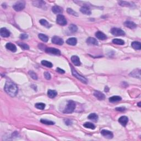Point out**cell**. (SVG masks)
<instances>
[{
    "label": "cell",
    "mask_w": 141,
    "mask_h": 141,
    "mask_svg": "<svg viewBox=\"0 0 141 141\" xmlns=\"http://www.w3.org/2000/svg\"><path fill=\"white\" fill-rule=\"evenodd\" d=\"M138 105L139 107H141V102H138Z\"/></svg>",
    "instance_id": "45"
},
{
    "label": "cell",
    "mask_w": 141,
    "mask_h": 141,
    "mask_svg": "<svg viewBox=\"0 0 141 141\" xmlns=\"http://www.w3.org/2000/svg\"><path fill=\"white\" fill-rule=\"evenodd\" d=\"M28 38V35L26 34H22L20 36V38L21 39H26Z\"/></svg>",
    "instance_id": "41"
},
{
    "label": "cell",
    "mask_w": 141,
    "mask_h": 141,
    "mask_svg": "<svg viewBox=\"0 0 141 141\" xmlns=\"http://www.w3.org/2000/svg\"><path fill=\"white\" fill-rule=\"evenodd\" d=\"M40 122L42 123L45 125H53L55 124V122L53 121H50V120H48L46 119H41L40 120Z\"/></svg>",
    "instance_id": "33"
},
{
    "label": "cell",
    "mask_w": 141,
    "mask_h": 141,
    "mask_svg": "<svg viewBox=\"0 0 141 141\" xmlns=\"http://www.w3.org/2000/svg\"><path fill=\"white\" fill-rule=\"evenodd\" d=\"M4 89L5 92L12 97H15L18 93V87L15 83L10 80H8L6 82Z\"/></svg>",
    "instance_id": "1"
},
{
    "label": "cell",
    "mask_w": 141,
    "mask_h": 141,
    "mask_svg": "<svg viewBox=\"0 0 141 141\" xmlns=\"http://www.w3.org/2000/svg\"><path fill=\"white\" fill-rule=\"evenodd\" d=\"M51 41L52 43L53 44H56V45H62L63 44V40L62 39V38H61L60 37H58V36H54L52 38V39H51Z\"/></svg>",
    "instance_id": "8"
},
{
    "label": "cell",
    "mask_w": 141,
    "mask_h": 141,
    "mask_svg": "<svg viewBox=\"0 0 141 141\" xmlns=\"http://www.w3.org/2000/svg\"><path fill=\"white\" fill-rule=\"evenodd\" d=\"M71 61H72V63L75 66H79L81 65V61H80L79 58L77 56H72L71 57Z\"/></svg>",
    "instance_id": "14"
},
{
    "label": "cell",
    "mask_w": 141,
    "mask_h": 141,
    "mask_svg": "<svg viewBox=\"0 0 141 141\" xmlns=\"http://www.w3.org/2000/svg\"><path fill=\"white\" fill-rule=\"evenodd\" d=\"M39 22H40V23L41 24V25L44 26V27L47 28H49L51 27V24H50L46 20L44 19H42L40 20Z\"/></svg>",
    "instance_id": "27"
},
{
    "label": "cell",
    "mask_w": 141,
    "mask_h": 141,
    "mask_svg": "<svg viewBox=\"0 0 141 141\" xmlns=\"http://www.w3.org/2000/svg\"><path fill=\"white\" fill-rule=\"evenodd\" d=\"M45 52L50 54L55 55H61V51L58 49L53 48H48L45 50Z\"/></svg>",
    "instance_id": "7"
},
{
    "label": "cell",
    "mask_w": 141,
    "mask_h": 141,
    "mask_svg": "<svg viewBox=\"0 0 141 141\" xmlns=\"http://www.w3.org/2000/svg\"><path fill=\"white\" fill-rule=\"evenodd\" d=\"M57 95V93L54 90H49L48 91V95L50 98H54Z\"/></svg>",
    "instance_id": "25"
},
{
    "label": "cell",
    "mask_w": 141,
    "mask_h": 141,
    "mask_svg": "<svg viewBox=\"0 0 141 141\" xmlns=\"http://www.w3.org/2000/svg\"><path fill=\"white\" fill-rule=\"evenodd\" d=\"M125 107H116V111H121V112H123V111H125Z\"/></svg>",
    "instance_id": "43"
},
{
    "label": "cell",
    "mask_w": 141,
    "mask_h": 141,
    "mask_svg": "<svg viewBox=\"0 0 141 141\" xmlns=\"http://www.w3.org/2000/svg\"><path fill=\"white\" fill-rule=\"evenodd\" d=\"M25 4L24 1H18L13 5V8L15 11L19 12L22 11L25 8Z\"/></svg>",
    "instance_id": "4"
},
{
    "label": "cell",
    "mask_w": 141,
    "mask_h": 141,
    "mask_svg": "<svg viewBox=\"0 0 141 141\" xmlns=\"http://www.w3.org/2000/svg\"><path fill=\"white\" fill-rule=\"evenodd\" d=\"M98 118H99L98 116L96 114H95V113H92V114H90L88 116V119H89L90 120H92V121H94V122H96L98 121Z\"/></svg>",
    "instance_id": "26"
},
{
    "label": "cell",
    "mask_w": 141,
    "mask_h": 141,
    "mask_svg": "<svg viewBox=\"0 0 141 141\" xmlns=\"http://www.w3.org/2000/svg\"><path fill=\"white\" fill-rule=\"evenodd\" d=\"M81 12L86 15H90L92 14L91 10L87 6H83L82 7H81Z\"/></svg>",
    "instance_id": "19"
},
{
    "label": "cell",
    "mask_w": 141,
    "mask_h": 141,
    "mask_svg": "<svg viewBox=\"0 0 141 141\" xmlns=\"http://www.w3.org/2000/svg\"><path fill=\"white\" fill-rule=\"evenodd\" d=\"M77 43V40L76 38H71L68 39L66 40V43L69 45H72V46H75Z\"/></svg>",
    "instance_id": "22"
},
{
    "label": "cell",
    "mask_w": 141,
    "mask_h": 141,
    "mask_svg": "<svg viewBox=\"0 0 141 141\" xmlns=\"http://www.w3.org/2000/svg\"><path fill=\"white\" fill-rule=\"evenodd\" d=\"M94 95L97 99H98L99 100H104L105 98V95L102 93V92L99 91H95L94 92Z\"/></svg>",
    "instance_id": "15"
},
{
    "label": "cell",
    "mask_w": 141,
    "mask_h": 141,
    "mask_svg": "<svg viewBox=\"0 0 141 141\" xmlns=\"http://www.w3.org/2000/svg\"><path fill=\"white\" fill-rule=\"evenodd\" d=\"M35 107L38 109L44 110L45 107V104L43 102H38V103L35 104Z\"/></svg>",
    "instance_id": "34"
},
{
    "label": "cell",
    "mask_w": 141,
    "mask_h": 141,
    "mask_svg": "<svg viewBox=\"0 0 141 141\" xmlns=\"http://www.w3.org/2000/svg\"><path fill=\"white\" fill-rule=\"evenodd\" d=\"M112 43L116 45H123L125 44V41L123 40L120 39H114L112 40Z\"/></svg>",
    "instance_id": "29"
},
{
    "label": "cell",
    "mask_w": 141,
    "mask_h": 141,
    "mask_svg": "<svg viewBox=\"0 0 141 141\" xmlns=\"http://www.w3.org/2000/svg\"><path fill=\"white\" fill-rule=\"evenodd\" d=\"M118 121H119L120 124L122 125L123 126H126L128 123V119L127 116H121V117H120Z\"/></svg>",
    "instance_id": "13"
},
{
    "label": "cell",
    "mask_w": 141,
    "mask_h": 141,
    "mask_svg": "<svg viewBox=\"0 0 141 141\" xmlns=\"http://www.w3.org/2000/svg\"><path fill=\"white\" fill-rule=\"evenodd\" d=\"M119 4L120 5V6L122 7H131L132 6V4L131 3L128 2H127V1H119Z\"/></svg>",
    "instance_id": "31"
},
{
    "label": "cell",
    "mask_w": 141,
    "mask_h": 141,
    "mask_svg": "<svg viewBox=\"0 0 141 141\" xmlns=\"http://www.w3.org/2000/svg\"><path fill=\"white\" fill-rule=\"evenodd\" d=\"M111 33L115 36H119L125 35V33L124 31L122 30L120 28H113L111 30Z\"/></svg>",
    "instance_id": "5"
},
{
    "label": "cell",
    "mask_w": 141,
    "mask_h": 141,
    "mask_svg": "<svg viewBox=\"0 0 141 141\" xmlns=\"http://www.w3.org/2000/svg\"><path fill=\"white\" fill-rule=\"evenodd\" d=\"M87 43L89 45H98V41H97V40H96L95 38H89L87 39V41H86Z\"/></svg>",
    "instance_id": "16"
},
{
    "label": "cell",
    "mask_w": 141,
    "mask_h": 141,
    "mask_svg": "<svg viewBox=\"0 0 141 141\" xmlns=\"http://www.w3.org/2000/svg\"><path fill=\"white\" fill-rule=\"evenodd\" d=\"M41 64H42V65L45 66V67L49 68H51L53 66V63H52L51 62L48 61L46 60H43L42 61H41Z\"/></svg>",
    "instance_id": "32"
},
{
    "label": "cell",
    "mask_w": 141,
    "mask_h": 141,
    "mask_svg": "<svg viewBox=\"0 0 141 141\" xmlns=\"http://www.w3.org/2000/svg\"><path fill=\"white\" fill-rule=\"evenodd\" d=\"M83 126H84V127H85L86 128H90V129H92V130H94L95 128V125H94L93 123H90V122H86L85 123H84Z\"/></svg>",
    "instance_id": "30"
},
{
    "label": "cell",
    "mask_w": 141,
    "mask_h": 141,
    "mask_svg": "<svg viewBox=\"0 0 141 141\" xmlns=\"http://www.w3.org/2000/svg\"><path fill=\"white\" fill-rule=\"evenodd\" d=\"M69 29L71 32L75 33V32H77L78 28L76 25L72 24H71V25L69 26Z\"/></svg>",
    "instance_id": "35"
},
{
    "label": "cell",
    "mask_w": 141,
    "mask_h": 141,
    "mask_svg": "<svg viewBox=\"0 0 141 141\" xmlns=\"http://www.w3.org/2000/svg\"><path fill=\"white\" fill-rule=\"evenodd\" d=\"M130 76L131 77H133L141 79V70L138 69H135V70H133L132 72L130 73Z\"/></svg>",
    "instance_id": "12"
},
{
    "label": "cell",
    "mask_w": 141,
    "mask_h": 141,
    "mask_svg": "<svg viewBox=\"0 0 141 141\" xmlns=\"http://www.w3.org/2000/svg\"><path fill=\"white\" fill-rule=\"evenodd\" d=\"M56 71L57 72L60 73H61V74H63L65 73V71H64L63 69L60 68H57Z\"/></svg>",
    "instance_id": "42"
},
{
    "label": "cell",
    "mask_w": 141,
    "mask_h": 141,
    "mask_svg": "<svg viewBox=\"0 0 141 141\" xmlns=\"http://www.w3.org/2000/svg\"><path fill=\"white\" fill-rule=\"evenodd\" d=\"M18 45L20 47V48L23 49L24 50H29V46L27 44L22 43H18Z\"/></svg>",
    "instance_id": "38"
},
{
    "label": "cell",
    "mask_w": 141,
    "mask_h": 141,
    "mask_svg": "<svg viewBox=\"0 0 141 141\" xmlns=\"http://www.w3.org/2000/svg\"><path fill=\"white\" fill-rule=\"evenodd\" d=\"M124 25L128 28L133 29L137 27L136 24L131 21H126L124 23Z\"/></svg>",
    "instance_id": "18"
},
{
    "label": "cell",
    "mask_w": 141,
    "mask_h": 141,
    "mask_svg": "<svg viewBox=\"0 0 141 141\" xmlns=\"http://www.w3.org/2000/svg\"><path fill=\"white\" fill-rule=\"evenodd\" d=\"M101 134H102L104 137H105V138H108V139H111L113 138V137H114V135H113L112 132L111 131H109L108 130H102V131H101Z\"/></svg>",
    "instance_id": "9"
},
{
    "label": "cell",
    "mask_w": 141,
    "mask_h": 141,
    "mask_svg": "<svg viewBox=\"0 0 141 141\" xmlns=\"http://www.w3.org/2000/svg\"><path fill=\"white\" fill-rule=\"evenodd\" d=\"M52 11L55 14H60L63 12V9L60 6H54L52 7Z\"/></svg>",
    "instance_id": "21"
},
{
    "label": "cell",
    "mask_w": 141,
    "mask_h": 141,
    "mask_svg": "<svg viewBox=\"0 0 141 141\" xmlns=\"http://www.w3.org/2000/svg\"><path fill=\"white\" fill-rule=\"evenodd\" d=\"M76 104L75 102H73V100H69L68 102L67 105L64 109L63 112L65 114H71L73 112L74 109L76 108Z\"/></svg>",
    "instance_id": "2"
},
{
    "label": "cell",
    "mask_w": 141,
    "mask_h": 141,
    "mask_svg": "<svg viewBox=\"0 0 141 141\" xmlns=\"http://www.w3.org/2000/svg\"><path fill=\"white\" fill-rule=\"evenodd\" d=\"M56 22L60 25H66L67 24V20L65 17L63 15H57L56 18Z\"/></svg>",
    "instance_id": "6"
},
{
    "label": "cell",
    "mask_w": 141,
    "mask_h": 141,
    "mask_svg": "<svg viewBox=\"0 0 141 141\" xmlns=\"http://www.w3.org/2000/svg\"><path fill=\"white\" fill-rule=\"evenodd\" d=\"M44 76H45V78H46V79H47V80H50V79H51V74H50V73H49V72H45L44 73Z\"/></svg>",
    "instance_id": "40"
},
{
    "label": "cell",
    "mask_w": 141,
    "mask_h": 141,
    "mask_svg": "<svg viewBox=\"0 0 141 141\" xmlns=\"http://www.w3.org/2000/svg\"><path fill=\"white\" fill-rule=\"evenodd\" d=\"M121 97H120V96H112L109 99V102H112V103L117 102H120V101H121Z\"/></svg>",
    "instance_id": "24"
},
{
    "label": "cell",
    "mask_w": 141,
    "mask_h": 141,
    "mask_svg": "<svg viewBox=\"0 0 141 141\" xmlns=\"http://www.w3.org/2000/svg\"><path fill=\"white\" fill-rule=\"evenodd\" d=\"M67 12L69 14V15H74V16H75V17H78V15L77 14V13L75 11H74L72 9H71V8H67Z\"/></svg>",
    "instance_id": "36"
},
{
    "label": "cell",
    "mask_w": 141,
    "mask_h": 141,
    "mask_svg": "<svg viewBox=\"0 0 141 141\" xmlns=\"http://www.w3.org/2000/svg\"><path fill=\"white\" fill-rule=\"evenodd\" d=\"M64 122H65V124L67 126H70V125H72V121H71V120L69 119H65L64 120Z\"/></svg>",
    "instance_id": "39"
},
{
    "label": "cell",
    "mask_w": 141,
    "mask_h": 141,
    "mask_svg": "<svg viewBox=\"0 0 141 141\" xmlns=\"http://www.w3.org/2000/svg\"><path fill=\"white\" fill-rule=\"evenodd\" d=\"M71 68H72V73L73 76L76 77L78 80H79V81H81L82 83H84V84H87L88 81H87V79L86 78H85L84 77L81 75V74H78V73L77 72V71L73 67H71Z\"/></svg>",
    "instance_id": "3"
},
{
    "label": "cell",
    "mask_w": 141,
    "mask_h": 141,
    "mask_svg": "<svg viewBox=\"0 0 141 141\" xmlns=\"http://www.w3.org/2000/svg\"><path fill=\"white\" fill-rule=\"evenodd\" d=\"M33 4L34 6L41 8H44L46 6V3L43 1H34L33 2Z\"/></svg>",
    "instance_id": "10"
},
{
    "label": "cell",
    "mask_w": 141,
    "mask_h": 141,
    "mask_svg": "<svg viewBox=\"0 0 141 141\" xmlns=\"http://www.w3.org/2000/svg\"><path fill=\"white\" fill-rule=\"evenodd\" d=\"M38 37L40 40H41L43 41L45 43L48 42L49 40V37L46 35L43 34H39L38 35Z\"/></svg>",
    "instance_id": "28"
},
{
    "label": "cell",
    "mask_w": 141,
    "mask_h": 141,
    "mask_svg": "<svg viewBox=\"0 0 141 141\" xmlns=\"http://www.w3.org/2000/svg\"><path fill=\"white\" fill-rule=\"evenodd\" d=\"M131 46L136 50H140L141 49V44L138 41H133L131 44Z\"/></svg>",
    "instance_id": "23"
},
{
    "label": "cell",
    "mask_w": 141,
    "mask_h": 141,
    "mask_svg": "<svg viewBox=\"0 0 141 141\" xmlns=\"http://www.w3.org/2000/svg\"><path fill=\"white\" fill-rule=\"evenodd\" d=\"M28 73L29 74V76H30V77L33 78V79L34 80L38 79V76L34 72H33V71H29Z\"/></svg>",
    "instance_id": "37"
},
{
    "label": "cell",
    "mask_w": 141,
    "mask_h": 141,
    "mask_svg": "<svg viewBox=\"0 0 141 141\" xmlns=\"http://www.w3.org/2000/svg\"><path fill=\"white\" fill-rule=\"evenodd\" d=\"M105 92H109V88H108V87H105Z\"/></svg>",
    "instance_id": "44"
},
{
    "label": "cell",
    "mask_w": 141,
    "mask_h": 141,
    "mask_svg": "<svg viewBox=\"0 0 141 141\" xmlns=\"http://www.w3.org/2000/svg\"><path fill=\"white\" fill-rule=\"evenodd\" d=\"M95 36L98 38V39L101 40H105L107 39V36L105 34H104L102 32H97L95 33Z\"/></svg>",
    "instance_id": "17"
},
{
    "label": "cell",
    "mask_w": 141,
    "mask_h": 141,
    "mask_svg": "<svg viewBox=\"0 0 141 141\" xmlns=\"http://www.w3.org/2000/svg\"><path fill=\"white\" fill-rule=\"evenodd\" d=\"M0 34H1L2 37L7 38L9 37L10 35V32L6 28H2L0 30Z\"/></svg>",
    "instance_id": "11"
},
{
    "label": "cell",
    "mask_w": 141,
    "mask_h": 141,
    "mask_svg": "<svg viewBox=\"0 0 141 141\" xmlns=\"http://www.w3.org/2000/svg\"><path fill=\"white\" fill-rule=\"evenodd\" d=\"M6 48L8 50H10L12 52H13V53H15V52L17 51V48L15 46V45L11 43H8L6 45Z\"/></svg>",
    "instance_id": "20"
}]
</instances>
